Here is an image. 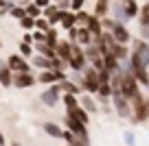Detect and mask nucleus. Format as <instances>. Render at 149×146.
Instances as JSON below:
<instances>
[{
    "mask_svg": "<svg viewBox=\"0 0 149 146\" xmlns=\"http://www.w3.org/2000/svg\"><path fill=\"white\" fill-rule=\"evenodd\" d=\"M81 87H84L86 92H90V94H97L99 92V85H101V81H99V70L94 68L92 63L86 65L84 70H81Z\"/></svg>",
    "mask_w": 149,
    "mask_h": 146,
    "instance_id": "nucleus-1",
    "label": "nucleus"
},
{
    "mask_svg": "<svg viewBox=\"0 0 149 146\" xmlns=\"http://www.w3.org/2000/svg\"><path fill=\"white\" fill-rule=\"evenodd\" d=\"M147 118H149V103L145 101L143 96H140V92H138V94L132 98V120L138 124V122H145Z\"/></svg>",
    "mask_w": 149,
    "mask_h": 146,
    "instance_id": "nucleus-2",
    "label": "nucleus"
},
{
    "mask_svg": "<svg viewBox=\"0 0 149 146\" xmlns=\"http://www.w3.org/2000/svg\"><path fill=\"white\" fill-rule=\"evenodd\" d=\"M112 103H114V111H116L121 118H132V103L121 90H114L112 94Z\"/></svg>",
    "mask_w": 149,
    "mask_h": 146,
    "instance_id": "nucleus-3",
    "label": "nucleus"
},
{
    "mask_svg": "<svg viewBox=\"0 0 149 146\" xmlns=\"http://www.w3.org/2000/svg\"><path fill=\"white\" fill-rule=\"evenodd\" d=\"M68 65L74 70V72H81V70L88 65V59H86V50H84V46H79L77 41H72V50H70Z\"/></svg>",
    "mask_w": 149,
    "mask_h": 146,
    "instance_id": "nucleus-4",
    "label": "nucleus"
},
{
    "mask_svg": "<svg viewBox=\"0 0 149 146\" xmlns=\"http://www.w3.org/2000/svg\"><path fill=\"white\" fill-rule=\"evenodd\" d=\"M138 85H140V83L136 81V76L130 72V70H125V74H123V85H121V92L127 96V98H130V101H132V98H134V96L140 92V90H138Z\"/></svg>",
    "mask_w": 149,
    "mask_h": 146,
    "instance_id": "nucleus-5",
    "label": "nucleus"
},
{
    "mask_svg": "<svg viewBox=\"0 0 149 146\" xmlns=\"http://www.w3.org/2000/svg\"><path fill=\"white\" fill-rule=\"evenodd\" d=\"M59 83H53L48 90H44L42 94H40V101H42L44 107H55L57 103H59Z\"/></svg>",
    "mask_w": 149,
    "mask_h": 146,
    "instance_id": "nucleus-6",
    "label": "nucleus"
},
{
    "mask_svg": "<svg viewBox=\"0 0 149 146\" xmlns=\"http://www.w3.org/2000/svg\"><path fill=\"white\" fill-rule=\"evenodd\" d=\"M64 124H66V127H68L70 131L74 133V135H79V137H88V124H84L79 118H74L72 114H66Z\"/></svg>",
    "mask_w": 149,
    "mask_h": 146,
    "instance_id": "nucleus-7",
    "label": "nucleus"
},
{
    "mask_svg": "<svg viewBox=\"0 0 149 146\" xmlns=\"http://www.w3.org/2000/svg\"><path fill=\"white\" fill-rule=\"evenodd\" d=\"M64 79H68L64 70L51 68V70H42V72H40V76H37V81L44 83V85H53V83H59V81H64Z\"/></svg>",
    "mask_w": 149,
    "mask_h": 146,
    "instance_id": "nucleus-8",
    "label": "nucleus"
},
{
    "mask_svg": "<svg viewBox=\"0 0 149 146\" xmlns=\"http://www.w3.org/2000/svg\"><path fill=\"white\" fill-rule=\"evenodd\" d=\"M35 81L37 79L31 72H13V87H18V90H26V87L35 85Z\"/></svg>",
    "mask_w": 149,
    "mask_h": 146,
    "instance_id": "nucleus-9",
    "label": "nucleus"
},
{
    "mask_svg": "<svg viewBox=\"0 0 149 146\" xmlns=\"http://www.w3.org/2000/svg\"><path fill=\"white\" fill-rule=\"evenodd\" d=\"M7 63H9V68L13 72H31V65L26 63V57H22V55H9Z\"/></svg>",
    "mask_w": 149,
    "mask_h": 146,
    "instance_id": "nucleus-10",
    "label": "nucleus"
},
{
    "mask_svg": "<svg viewBox=\"0 0 149 146\" xmlns=\"http://www.w3.org/2000/svg\"><path fill=\"white\" fill-rule=\"evenodd\" d=\"M0 85L2 87L13 85V70L9 68L7 59H0Z\"/></svg>",
    "mask_w": 149,
    "mask_h": 146,
    "instance_id": "nucleus-11",
    "label": "nucleus"
},
{
    "mask_svg": "<svg viewBox=\"0 0 149 146\" xmlns=\"http://www.w3.org/2000/svg\"><path fill=\"white\" fill-rule=\"evenodd\" d=\"M112 35H114V39H116V41H121V44H127V41L132 39L127 26H125V24H121V22H116V26L112 28Z\"/></svg>",
    "mask_w": 149,
    "mask_h": 146,
    "instance_id": "nucleus-12",
    "label": "nucleus"
},
{
    "mask_svg": "<svg viewBox=\"0 0 149 146\" xmlns=\"http://www.w3.org/2000/svg\"><path fill=\"white\" fill-rule=\"evenodd\" d=\"M31 65H33V68H40V70H51L53 68V59H51V57L40 55V52H35V55L31 57Z\"/></svg>",
    "mask_w": 149,
    "mask_h": 146,
    "instance_id": "nucleus-13",
    "label": "nucleus"
},
{
    "mask_svg": "<svg viewBox=\"0 0 149 146\" xmlns=\"http://www.w3.org/2000/svg\"><path fill=\"white\" fill-rule=\"evenodd\" d=\"M112 15H114V20L116 22H121V24H125V22H130V13L125 11V7H123V2H114L112 5Z\"/></svg>",
    "mask_w": 149,
    "mask_h": 146,
    "instance_id": "nucleus-14",
    "label": "nucleus"
},
{
    "mask_svg": "<svg viewBox=\"0 0 149 146\" xmlns=\"http://www.w3.org/2000/svg\"><path fill=\"white\" fill-rule=\"evenodd\" d=\"M110 52L116 57V59H121V61H127V59H130V55H132V52L127 50V44H121V41H116V44L112 46Z\"/></svg>",
    "mask_w": 149,
    "mask_h": 146,
    "instance_id": "nucleus-15",
    "label": "nucleus"
},
{
    "mask_svg": "<svg viewBox=\"0 0 149 146\" xmlns=\"http://www.w3.org/2000/svg\"><path fill=\"white\" fill-rule=\"evenodd\" d=\"M33 48H35V52H40V55H44V57H57V50L53 48V46H48L46 41H35L33 44Z\"/></svg>",
    "mask_w": 149,
    "mask_h": 146,
    "instance_id": "nucleus-16",
    "label": "nucleus"
},
{
    "mask_svg": "<svg viewBox=\"0 0 149 146\" xmlns=\"http://www.w3.org/2000/svg\"><path fill=\"white\" fill-rule=\"evenodd\" d=\"M61 26L68 31V28L77 26V11H61Z\"/></svg>",
    "mask_w": 149,
    "mask_h": 146,
    "instance_id": "nucleus-17",
    "label": "nucleus"
},
{
    "mask_svg": "<svg viewBox=\"0 0 149 146\" xmlns=\"http://www.w3.org/2000/svg\"><path fill=\"white\" fill-rule=\"evenodd\" d=\"M84 50H86V59H88L90 63H94V61H97V59H101V57H103L101 48H99V46L94 44V41H92V44H88V46H86V48H84Z\"/></svg>",
    "mask_w": 149,
    "mask_h": 146,
    "instance_id": "nucleus-18",
    "label": "nucleus"
},
{
    "mask_svg": "<svg viewBox=\"0 0 149 146\" xmlns=\"http://www.w3.org/2000/svg\"><path fill=\"white\" fill-rule=\"evenodd\" d=\"M59 90L66 92V94H74V96H79V92L84 90V87H79L74 81H68V79H64V81H59Z\"/></svg>",
    "mask_w": 149,
    "mask_h": 146,
    "instance_id": "nucleus-19",
    "label": "nucleus"
},
{
    "mask_svg": "<svg viewBox=\"0 0 149 146\" xmlns=\"http://www.w3.org/2000/svg\"><path fill=\"white\" fill-rule=\"evenodd\" d=\"M94 41V35L90 33V28L88 26H81L79 28V35H77V44L79 46H88V44H92Z\"/></svg>",
    "mask_w": 149,
    "mask_h": 146,
    "instance_id": "nucleus-20",
    "label": "nucleus"
},
{
    "mask_svg": "<svg viewBox=\"0 0 149 146\" xmlns=\"http://www.w3.org/2000/svg\"><path fill=\"white\" fill-rule=\"evenodd\" d=\"M86 26L90 28V33H92L94 37H99L103 33V24H101V18H97V15H90V20H88V24Z\"/></svg>",
    "mask_w": 149,
    "mask_h": 146,
    "instance_id": "nucleus-21",
    "label": "nucleus"
},
{
    "mask_svg": "<svg viewBox=\"0 0 149 146\" xmlns=\"http://www.w3.org/2000/svg\"><path fill=\"white\" fill-rule=\"evenodd\" d=\"M42 129H44V133H46V135L55 137V140H59V137L64 135V131L59 129V124H55V122H44Z\"/></svg>",
    "mask_w": 149,
    "mask_h": 146,
    "instance_id": "nucleus-22",
    "label": "nucleus"
},
{
    "mask_svg": "<svg viewBox=\"0 0 149 146\" xmlns=\"http://www.w3.org/2000/svg\"><path fill=\"white\" fill-rule=\"evenodd\" d=\"M70 50H72V41H59L57 44V57H61L64 61L70 59Z\"/></svg>",
    "mask_w": 149,
    "mask_h": 146,
    "instance_id": "nucleus-23",
    "label": "nucleus"
},
{
    "mask_svg": "<svg viewBox=\"0 0 149 146\" xmlns=\"http://www.w3.org/2000/svg\"><path fill=\"white\" fill-rule=\"evenodd\" d=\"M110 9H112L110 0H97V7H94V15H97V18H105Z\"/></svg>",
    "mask_w": 149,
    "mask_h": 146,
    "instance_id": "nucleus-24",
    "label": "nucleus"
},
{
    "mask_svg": "<svg viewBox=\"0 0 149 146\" xmlns=\"http://www.w3.org/2000/svg\"><path fill=\"white\" fill-rule=\"evenodd\" d=\"M81 107H86V109H88L90 114H97V111H99V107H97V103L92 101V96H90V92H86V96L81 98Z\"/></svg>",
    "mask_w": 149,
    "mask_h": 146,
    "instance_id": "nucleus-25",
    "label": "nucleus"
},
{
    "mask_svg": "<svg viewBox=\"0 0 149 146\" xmlns=\"http://www.w3.org/2000/svg\"><path fill=\"white\" fill-rule=\"evenodd\" d=\"M64 105H66V114L74 111L77 107H79V103H77V96H74V94H66V96H64Z\"/></svg>",
    "mask_w": 149,
    "mask_h": 146,
    "instance_id": "nucleus-26",
    "label": "nucleus"
},
{
    "mask_svg": "<svg viewBox=\"0 0 149 146\" xmlns=\"http://www.w3.org/2000/svg\"><path fill=\"white\" fill-rule=\"evenodd\" d=\"M112 94H114L112 83H101V85H99V92H97L99 98H112Z\"/></svg>",
    "mask_w": 149,
    "mask_h": 146,
    "instance_id": "nucleus-27",
    "label": "nucleus"
},
{
    "mask_svg": "<svg viewBox=\"0 0 149 146\" xmlns=\"http://www.w3.org/2000/svg\"><path fill=\"white\" fill-rule=\"evenodd\" d=\"M70 114H72L74 116V118H79L81 120V122H84V124H88V120H90V111L88 109H86V107H77V109H74V111H70Z\"/></svg>",
    "mask_w": 149,
    "mask_h": 146,
    "instance_id": "nucleus-28",
    "label": "nucleus"
},
{
    "mask_svg": "<svg viewBox=\"0 0 149 146\" xmlns=\"http://www.w3.org/2000/svg\"><path fill=\"white\" fill-rule=\"evenodd\" d=\"M123 7H125V11L130 13V18H136V15H138V2H136V0H123Z\"/></svg>",
    "mask_w": 149,
    "mask_h": 146,
    "instance_id": "nucleus-29",
    "label": "nucleus"
},
{
    "mask_svg": "<svg viewBox=\"0 0 149 146\" xmlns=\"http://www.w3.org/2000/svg\"><path fill=\"white\" fill-rule=\"evenodd\" d=\"M24 7H26V15H31V18H40V15H42V11H44L42 7H37L35 2H26Z\"/></svg>",
    "mask_w": 149,
    "mask_h": 146,
    "instance_id": "nucleus-30",
    "label": "nucleus"
},
{
    "mask_svg": "<svg viewBox=\"0 0 149 146\" xmlns=\"http://www.w3.org/2000/svg\"><path fill=\"white\" fill-rule=\"evenodd\" d=\"M46 44H48V46H53V48L57 50V44H59V39H57V31H55L53 26L46 31Z\"/></svg>",
    "mask_w": 149,
    "mask_h": 146,
    "instance_id": "nucleus-31",
    "label": "nucleus"
},
{
    "mask_svg": "<svg viewBox=\"0 0 149 146\" xmlns=\"http://www.w3.org/2000/svg\"><path fill=\"white\" fill-rule=\"evenodd\" d=\"M9 13H11V18H15V20H22L24 15H26V7H20V5H13L9 9Z\"/></svg>",
    "mask_w": 149,
    "mask_h": 146,
    "instance_id": "nucleus-32",
    "label": "nucleus"
},
{
    "mask_svg": "<svg viewBox=\"0 0 149 146\" xmlns=\"http://www.w3.org/2000/svg\"><path fill=\"white\" fill-rule=\"evenodd\" d=\"M20 26H22L24 31H33V28H35V18H31V15H24V18L20 20Z\"/></svg>",
    "mask_w": 149,
    "mask_h": 146,
    "instance_id": "nucleus-33",
    "label": "nucleus"
},
{
    "mask_svg": "<svg viewBox=\"0 0 149 146\" xmlns=\"http://www.w3.org/2000/svg\"><path fill=\"white\" fill-rule=\"evenodd\" d=\"M20 55H22V57H33V55H35V48H33V44H26V41H22V44H20Z\"/></svg>",
    "mask_w": 149,
    "mask_h": 146,
    "instance_id": "nucleus-34",
    "label": "nucleus"
},
{
    "mask_svg": "<svg viewBox=\"0 0 149 146\" xmlns=\"http://www.w3.org/2000/svg\"><path fill=\"white\" fill-rule=\"evenodd\" d=\"M35 28H40V31H44L46 33L48 28H51V22H48L44 15H40V18H35Z\"/></svg>",
    "mask_w": 149,
    "mask_h": 146,
    "instance_id": "nucleus-35",
    "label": "nucleus"
},
{
    "mask_svg": "<svg viewBox=\"0 0 149 146\" xmlns=\"http://www.w3.org/2000/svg\"><path fill=\"white\" fill-rule=\"evenodd\" d=\"M123 140H125V146H136V135L132 129H127L125 133H123Z\"/></svg>",
    "mask_w": 149,
    "mask_h": 146,
    "instance_id": "nucleus-36",
    "label": "nucleus"
},
{
    "mask_svg": "<svg viewBox=\"0 0 149 146\" xmlns=\"http://www.w3.org/2000/svg\"><path fill=\"white\" fill-rule=\"evenodd\" d=\"M140 24H149V0L143 5V9H140Z\"/></svg>",
    "mask_w": 149,
    "mask_h": 146,
    "instance_id": "nucleus-37",
    "label": "nucleus"
},
{
    "mask_svg": "<svg viewBox=\"0 0 149 146\" xmlns=\"http://www.w3.org/2000/svg\"><path fill=\"white\" fill-rule=\"evenodd\" d=\"M88 20H90V13H86L84 9H81V11H77V24L86 26V24H88Z\"/></svg>",
    "mask_w": 149,
    "mask_h": 146,
    "instance_id": "nucleus-38",
    "label": "nucleus"
},
{
    "mask_svg": "<svg viewBox=\"0 0 149 146\" xmlns=\"http://www.w3.org/2000/svg\"><path fill=\"white\" fill-rule=\"evenodd\" d=\"M86 5V0H70V9L72 11H81Z\"/></svg>",
    "mask_w": 149,
    "mask_h": 146,
    "instance_id": "nucleus-39",
    "label": "nucleus"
},
{
    "mask_svg": "<svg viewBox=\"0 0 149 146\" xmlns=\"http://www.w3.org/2000/svg\"><path fill=\"white\" fill-rule=\"evenodd\" d=\"M77 35H79V28L77 26L68 28V41H77Z\"/></svg>",
    "mask_w": 149,
    "mask_h": 146,
    "instance_id": "nucleus-40",
    "label": "nucleus"
},
{
    "mask_svg": "<svg viewBox=\"0 0 149 146\" xmlns=\"http://www.w3.org/2000/svg\"><path fill=\"white\" fill-rule=\"evenodd\" d=\"M140 37L149 41V24H140Z\"/></svg>",
    "mask_w": 149,
    "mask_h": 146,
    "instance_id": "nucleus-41",
    "label": "nucleus"
},
{
    "mask_svg": "<svg viewBox=\"0 0 149 146\" xmlns=\"http://www.w3.org/2000/svg\"><path fill=\"white\" fill-rule=\"evenodd\" d=\"M55 5L59 7L61 11H68V9H70V0H61V2H55Z\"/></svg>",
    "mask_w": 149,
    "mask_h": 146,
    "instance_id": "nucleus-42",
    "label": "nucleus"
},
{
    "mask_svg": "<svg viewBox=\"0 0 149 146\" xmlns=\"http://www.w3.org/2000/svg\"><path fill=\"white\" fill-rule=\"evenodd\" d=\"M33 2H35L37 7H42V9H44V7H48V5H51V0H33Z\"/></svg>",
    "mask_w": 149,
    "mask_h": 146,
    "instance_id": "nucleus-43",
    "label": "nucleus"
},
{
    "mask_svg": "<svg viewBox=\"0 0 149 146\" xmlns=\"http://www.w3.org/2000/svg\"><path fill=\"white\" fill-rule=\"evenodd\" d=\"M7 144V140H5V135H2V131H0V146H5Z\"/></svg>",
    "mask_w": 149,
    "mask_h": 146,
    "instance_id": "nucleus-44",
    "label": "nucleus"
},
{
    "mask_svg": "<svg viewBox=\"0 0 149 146\" xmlns=\"http://www.w3.org/2000/svg\"><path fill=\"white\" fill-rule=\"evenodd\" d=\"M11 146H20V144H18V142H13V144H11Z\"/></svg>",
    "mask_w": 149,
    "mask_h": 146,
    "instance_id": "nucleus-45",
    "label": "nucleus"
},
{
    "mask_svg": "<svg viewBox=\"0 0 149 146\" xmlns=\"http://www.w3.org/2000/svg\"><path fill=\"white\" fill-rule=\"evenodd\" d=\"M7 2H18V0H7Z\"/></svg>",
    "mask_w": 149,
    "mask_h": 146,
    "instance_id": "nucleus-46",
    "label": "nucleus"
},
{
    "mask_svg": "<svg viewBox=\"0 0 149 146\" xmlns=\"http://www.w3.org/2000/svg\"><path fill=\"white\" fill-rule=\"evenodd\" d=\"M0 46H2V41H0Z\"/></svg>",
    "mask_w": 149,
    "mask_h": 146,
    "instance_id": "nucleus-47",
    "label": "nucleus"
},
{
    "mask_svg": "<svg viewBox=\"0 0 149 146\" xmlns=\"http://www.w3.org/2000/svg\"><path fill=\"white\" fill-rule=\"evenodd\" d=\"M147 103H149V98H147Z\"/></svg>",
    "mask_w": 149,
    "mask_h": 146,
    "instance_id": "nucleus-48",
    "label": "nucleus"
},
{
    "mask_svg": "<svg viewBox=\"0 0 149 146\" xmlns=\"http://www.w3.org/2000/svg\"><path fill=\"white\" fill-rule=\"evenodd\" d=\"M145 2H147V0H145Z\"/></svg>",
    "mask_w": 149,
    "mask_h": 146,
    "instance_id": "nucleus-49",
    "label": "nucleus"
},
{
    "mask_svg": "<svg viewBox=\"0 0 149 146\" xmlns=\"http://www.w3.org/2000/svg\"><path fill=\"white\" fill-rule=\"evenodd\" d=\"M0 87H2V85H0Z\"/></svg>",
    "mask_w": 149,
    "mask_h": 146,
    "instance_id": "nucleus-50",
    "label": "nucleus"
}]
</instances>
